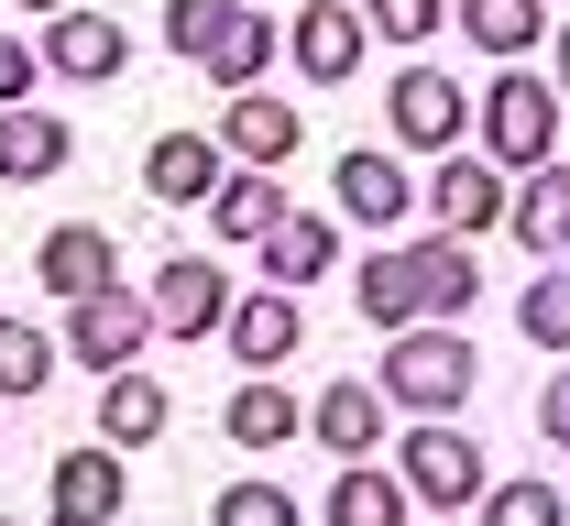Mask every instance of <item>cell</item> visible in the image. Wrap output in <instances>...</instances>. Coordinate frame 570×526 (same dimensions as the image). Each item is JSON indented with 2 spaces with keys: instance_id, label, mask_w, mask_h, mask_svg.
<instances>
[{
  "instance_id": "6da1fadb",
  "label": "cell",
  "mask_w": 570,
  "mask_h": 526,
  "mask_svg": "<svg viewBox=\"0 0 570 526\" xmlns=\"http://www.w3.org/2000/svg\"><path fill=\"white\" fill-rule=\"evenodd\" d=\"M472 143L494 176H538V165H560V88L538 67H494V88L472 99Z\"/></svg>"
},
{
  "instance_id": "7a4b0ae2",
  "label": "cell",
  "mask_w": 570,
  "mask_h": 526,
  "mask_svg": "<svg viewBox=\"0 0 570 526\" xmlns=\"http://www.w3.org/2000/svg\"><path fill=\"white\" fill-rule=\"evenodd\" d=\"M472 384H483L472 340H461V329H439V318H417V329H395V351H384L373 395H384L395 417H461V406H472Z\"/></svg>"
},
{
  "instance_id": "3957f363",
  "label": "cell",
  "mask_w": 570,
  "mask_h": 526,
  "mask_svg": "<svg viewBox=\"0 0 570 526\" xmlns=\"http://www.w3.org/2000/svg\"><path fill=\"white\" fill-rule=\"evenodd\" d=\"M395 483H406V505H417V516H472V505H483V483H494V460H483L472 428L417 417V428L395 439Z\"/></svg>"
},
{
  "instance_id": "277c9868",
  "label": "cell",
  "mask_w": 570,
  "mask_h": 526,
  "mask_svg": "<svg viewBox=\"0 0 570 526\" xmlns=\"http://www.w3.org/2000/svg\"><path fill=\"white\" fill-rule=\"evenodd\" d=\"M384 121H395V143H406V153H461V132H472V88L439 77L428 56H406L395 88H384Z\"/></svg>"
},
{
  "instance_id": "5b68a950",
  "label": "cell",
  "mask_w": 570,
  "mask_h": 526,
  "mask_svg": "<svg viewBox=\"0 0 570 526\" xmlns=\"http://www.w3.org/2000/svg\"><path fill=\"white\" fill-rule=\"evenodd\" d=\"M142 318H154V340H219V318H230V275H219L209 252H165L154 286H142Z\"/></svg>"
},
{
  "instance_id": "8992f818",
  "label": "cell",
  "mask_w": 570,
  "mask_h": 526,
  "mask_svg": "<svg viewBox=\"0 0 570 526\" xmlns=\"http://www.w3.org/2000/svg\"><path fill=\"white\" fill-rule=\"evenodd\" d=\"M67 363H88V374H132L142 351H154V318H142L132 286H99V297L67 307V340H56Z\"/></svg>"
},
{
  "instance_id": "52a82bcc",
  "label": "cell",
  "mask_w": 570,
  "mask_h": 526,
  "mask_svg": "<svg viewBox=\"0 0 570 526\" xmlns=\"http://www.w3.org/2000/svg\"><path fill=\"white\" fill-rule=\"evenodd\" d=\"M33 67H56L67 88H110V77L132 67V33H121L110 11H88V0H77V11H56V22L33 33Z\"/></svg>"
},
{
  "instance_id": "ba28073f",
  "label": "cell",
  "mask_w": 570,
  "mask_h": 526,
  "mask_svg": "<svg viewBox=\"0 0 570 526\" xmlns=\"http://www.w3.org/2000/svg\"><path fill=\"white\" fill-rule=\"evenodd\" d=\"M330 209H341V220H362V230H395L406 209H417V176H406L384 143H352L341 165H330Z\"/></svg>"
},
{
  "instance_id": "9c48e42d",
  "label": "cell",
  "mask_w": 570,
  "mask_h": 526,
  "mask_svg": "<svg viewBox=\"0 0 570 526\" xmlns=\"http://www.w3.org/2000/svg\"><path fill=\"white\" fill-rule=\"evenodd\" d=\"M417 198H428V220H439V241H472V230L504 220V176L483 165V153H439Z\"/></svg>"
},
{
  "instance_id": "30bf717a",
  "label": "cell",
  "mask_w": 570,
  "mask_h": 526,
  "mask_svg": "<svg viewBox=\"0 0 570 526\" xmlns=\"http://www.w3.org/2000/svg\"><path fill=\"white\" fill-rule=\"evenodd\" d=\"M285 56H296V77H307V88H341V77L373 56V33H362L352 0H307V11H296V33H285Z\"/></svg>"
},
{
  "instance_id": "8fae6325",
  "label": "cell",
  "mask_w": 570,
  "mask_h": 526,
  "mask_svg": "<svg viewBox=\"0 0 570 526\" xmlns=\"http://www.w3.org/2000/svg\"><path fill=\"white\" fill-rule=\"evenodd\" d=\"M219 176H230V153H219L209 132H154V143H142V198H154V209H209Z\"/></svg>"
},
{
  "instance_id": "7c38bea8",
  "label": "cell",
  "mask_w": 570,
  "mask_h": 526,
  "mask_svg": "<svg viewBox=\"0 0 570 526\" xmlns=\"http://www.w3.org/2000/svg\"><path fill=\"white\" fill-rule=\"evenodd\" d=\"M209 143L230 153V165H264L275 176L285 153L307 143V121L285 110V99H264V88H242V99H219V121H209Z\"/></svg>"
},
{
  "instance_id": "4fadbf2b",
  "label": "cell",
  "mask_w": 570,
  "mask_h": 526,
  "mask_svg": "<svg viewBox=\"0 0 570 526\" xmlns=\"http://www.w3.org/2000/svg\"><path fill=\"white\" fill-rule=\"evenodd\" d=\"M253 264H264V286L296 297V286H318L330 264H341V220H318V209H285L264 241H253Z\"/></svg>"
},
{
  "instance_id": "5bb4252c",
  "label": "cell",
  "mask_w": 570,
  "mask_h": 526,
  "mask_svg": "<svg viewBox=\"0 0 570 526\" xmlns=\"http://www.w3.org/2000/svg\"><path fill=\"white\" fill-rule=\"evenodd\" d=\"M219 340H230V363L275 374V363H296L307 318H296V297H275V286H253V297H230V318H219Z\"/></svg>"
},
{
  "instance_id": "9a60e30c",
  "label": "cell",
  "mask_w": 570,
  "mask_h": 526,
  "mask_svg": "<svg viewBox=\"0 0 570 526\" xmlns=\"http://www.w3.org/2000/svg\"><path fill=\"white\" fill-rule=\"evenodd\" d=\"M110 264H121V252H110V230H99V220H67V230H45V252H33V275H45V297H56V307L99 297V286H121Z\"/></svg>"
},
{
  "instance_id": "2e32d148",
  "label": "cell",
  "mask_w": 570,
  "mask_h": 526,
  "mask_svg": "<svg viewBox=\"0 0 570 526\" xmlns=\"http://www.w3.org/2000/svg\"><path fill=\"white\" fill-rule=\"evenodd\" d=\"M165 428H176V395L142 374V363L132 374H99V450H154Z\"/></svg>"
},
{
  "instance_id": "e0dca14e",
  "label": "cell",
  "mask_w": 570,
  "mask_h": 526,
  "mask_svg": "<svg viewBox=\"0 0 570 526\" xmlns=\"http://www.w3.org/2000/svg\"><path fill=\"white\" fill-rule=\"evenodd\" d=\"M77 165V132L56 121V110H0V187H45V176H67Z\"/></svg>"
},
{
  "instance_id": "ac0fdd59",
  "label": "cell",
  "mask_w": 570,
  "mask_h": 526,
  "mask_svg": "<svg viewBox=\"0 0 570 526\" xmlns=\"http://www.w3.org/2000/svg\"><path fill=\"white\" fill-rule=\"evenodd\" d=\"M384 417H395V406H384L373 384H330V395H307V439L341 450V460H373V450H384Z\"/></svg>"
},
{
  "instance_id": "d6986e66",
  "label": "cell",
  "mask_w": 570,
  "mask_h": 526,
  "mask_svg": "<svg viewBox=\"0 0 570 526\" xmlns=\"http://www.w3.org/2000/svg\"><path fill=\"white\" fill-rule=\"evenodd\" d=\"M406 264H417V318H439V329L483 297V264H472V241H439V230H428V241H406Z\"/></svg>"
},
{
  "instance_id": "ffe728a7",
  "label": "cell",
  "mask_w": 570,
  "mask_h": 526,
  "mask_svg": "<svg viewBox=\"0 0 570 526\" xmlns=\"http://www.w3.org/2000/svg\"><path fill=\"white\" fill-rule=\"evenodd\" d=\"M504 230H515L527 252H570V165L515 176V187H504Z\"/></svg>"
},
{
  "instance_id": "44dd1931",
  "label": "cell",
  "mask_w": 570,
  "mask_h": 526,
  "mask_svg": "<svg viewBox=\"0 0 570 526\" xmlns=\"http://www.w3.org/2000/svg\"><path fill=\"white\" fill-rule=\"evenodd\" d=\"M450 22H461L494 67H515V56H538V44H549V0H450Z\"/></svg>"
},
{
  "instance_id": "7402d4cb",
  "label": "cell",
  "mask_w": 570,
  "mask_h": 526,
  "mask_svg": "<svg viewBox=\"0 0 570 526\" xmlns=\"http://www.w3.org/2000/svg\"><path fill=\"white\" fill-rule=\"evenodd\" d=\"M219 428H230V450H285V439L307 428V406H296V395H285L275 374H253V384H230Z\"/></svg>"
},
{
  "instance_id": "603a6c76",
  "label": "cell",
  "mask_w": 570,
  "mask_h": 526,
  "mask_svg": "<svg viewBox=\"0 0 570 526\" xmlns=\"http://www.w3.org/2000/svg\"><path fill=\"white\" fill-rule=\"evenodd\" d=\"M121 494H132L121 450H56V516H88V526H110V516H121Z\"/></svg>"
},
{
  "instance_id": "cb8c5ba5",
  "label": "cell",
  "mask_w": 570,
  "mask_h": 526,
  "mask_svg": "<svg viewBox=\"0 0 570 526\" xmlns=\"http://www.w3.org/2000/svg\"><path fill=\"white\" fill-rule=\"evenodd\" d=\"M275 220H285V187L264 176V165H230V176L209 187V230L219 241H264Z\"/></svg>"
},
{
  "instance_id": "d4e9b609",
  "label": "cell",
  "mask_w": 570,
  "mask_h": 526,
  "mask_svg": "<svg viewBox=\"0 0 570 526\" xmlns=\"http://www.w3.org/2000/svg\"><path fill=\"white\" fill-rule=\"evenodd\" d=\"M417 505H406V483L384 472V460H341L330 472V526H406Z\"/></svg>"
},
{
  "instance_id": "484cf974",
  "label": "cell",
  "mask_w": 570,
  "mask_h": 526,
  "mask_svg": "<svg viewBox=\"0 0 570 526\" xmlns=\"http://www.w3.org/2000/svg\"><path fill=\"white\" fill-rule=\"evenodd\" d=\"M352 297H362L373 329H417V264H406V241L362 252V264H352Z\"/></svg>"
},
{
  "instance_id": "4316f807",
  "label": "cell",
  "mask_w": 570,
  "mask_h": 526,
  "mask_svg": "<svg viewBox=\"0 0 570 526\" xmlns=\"http://www.w3.org/2000/svg\"><path fill=\"white\" fill-rule=\"evenodd\" d=\"M275 56H285V33H275V22H264V11H242V22L219 33V56H209V67H198V77H209L219 99H242V88H253V77L275 67Z\"/></svg>"
},
{
  "instance_id": "83f0119b",
  "label": "cell",
  "mask_w": 570,
  "mask_h": 526,
  "mask_svg": "<svg viewBox=\"0 0 570 526\" xmlns=\"http://www.w3.org/2000/svg\"><path fill=\"white\" fill-rule=\"evenodd\" d=\"M483 526H570V494L560 483H538V472H515V483H483Z\"/></svg>"
},
{
  "instance_id": "f1b7e54d",
  "label": "cell",
  "mask_w": 570,
  "mask_h": 526,
  "mask_svg": "<svg viewBox=\"0 0 570 526\" xmlns=\"http://www.w3.org/2000/svg\"><path fill=\"white\" fill-rule=\"evenodd\" d=\"M56 329H33V318H0V395H45L56 384Z\"/></svg>"
},
{
  "instance_id": "f546056e",
  "label": "cell",
  "mask_w": 570,
  "mask_h": 526,
  "mask_svg": "<svg viewBox=\"0 0 570 526\" xmlns=\"http://www.w3.org/2000/svg\"><path fill=\"white\" fill-rule=\"evenodd\" d=\"M230 22H242V0H165V44H176L187 67H209Z\"/></svg>"
},
{
  "instance_id": "4dcf8cb0",
  "label": "cell",
  "mask_w": 570,
  "mask_h": 526,
  "mask_svg": "<svg viewBox=\"0 0 570 526\" xmlns=\"http://www.w3.org/2000/svg\"><path fill=\"white\" fill-rule=\"evenodd\" d=\"M209 526H307V505H296L285 483H264V472H253V483H230V494L209 505Z\"/></svg>"
},
{
  "instance_id": "1f68e13d",
  "label": "cell",
  "mask_w": 570,
  "mask_h": 526,
  "mask_svg": "<svg viewBox=\"0 0 570 526\" xmlns=\"http://www.w3.org/2000/svg\"><path fill=\"white\" fill-rule=\"evenodd\" d=\"M352 11H362V33H384V44H406V56L450 22V0H352Z\"/></svg>"
},
{
  "instance_id": "d6a6232c",
  "label": "cell",
  "mask_w": 570,
  "mask_h": 526,
  "mask_svg": "<svg viewBox=\"0 0 570 526\" xmlns=\"http://www.w3.org/2000/svg\"><path fill=\"white\" fill-rule=\"evenodd\" d=\"M515 329H527L538 351H570V275H538V286L515 297Z\"/></svg>"
},
{
  "instance_id": "836d02e7",
  "label": "cell",
  "mask_w": 570,
  "mask_h": 526,
  "mask_svg": "<svg viewBox=\"0 0 570 526\" xmlns=\"http://www.w3.org/2000/svg\"><path fill=\"white\" fill-rule=\"evenodd\" d=\"M33 44H22V33H0V110H22V99H33Z\"/></svg>"
},
{
  "instance_id": "e575fe53",
  "label": "cell",
  "mask_w": 570,
  "mask_h": 526,
  "mask_svg": "<svg viewBox=\"0 0 570 526\" xmlns=\"http://www.w3.org/2000/svg\"><path fill=\"white\" fill-rule=\"evenodd\" d=\"M538 428H549V450H570V374L538 384Z\"/></svg>"
},
{
  "instance_id": "d590c367",
  "label": "cell",
  "mask_w": 570,
  "mask_h": 526,
  "mask_svg": "<svg viewBox=\"0 0 570 526\" xmlns=\"http://www.w3.org/2000/svg\"><path fill=\"white\" fill-rule=\"evenodd\" d=\"M549 88L570 99V22H549Z\"/></svg>"
},
{
  "instance_id": "8d00e7d4",
  "label": "cell",
  "mask_w": 570,
  "mask_h": 526,
  "mask_svg": "<svg viewBox=\"0 0 570 526\" xmlns=\"http://www.w3.org/2000/svg\"><path fill=\"white\" fill-rule=\"evenodd\" d=\"M22 11H45V22H56V11H77V0H22Z\"/></svg>"
},
{
  "instance_id": "74e56055",
  "label": "cell",
  "mask_w": 570,
  "mask_h": 526,
  "mask_svg": "<svg viewBox=\"0 0 570 526\" xmlns=\"http://www.w3.org/2000/svg\"><path fill=\"white\" fill-rule=\"evenodd\" d=\"M56 526H88V516H56Z\"/></svg>"
},
{
  "instance_id": "f35d334b",
  "label": "cell",
  "mask_w": 570,
  "mask_h": 526,
  "mask_svg": "<svg viewBox=\"0 0 570 526\" xmlns=\"http://www.w3.org/2000/svg\"><path fill=\"white\" fill-rule=\"evenodd\" d=\"M0 526H11V516H0Z\"/></svg>"
}]
</instances>
